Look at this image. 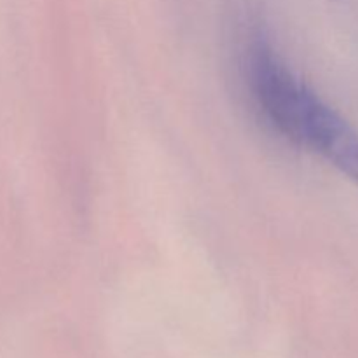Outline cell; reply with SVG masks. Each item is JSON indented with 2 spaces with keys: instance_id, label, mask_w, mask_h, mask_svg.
I'll list each match as a JSON object with an SVG mask.
<instances>
[{
  "instance_id": "6da1fadb",
  "label": "cell",
  "mask_w": 358,
  "mask_h": 358,
  "mask_svg": "<svg viewBox=\"0 0 358 358\" xmlns=\"http://www.w3.org/2000/svg\"><path fill=\"white\" fill-rule=\"evenodd\" d=\"M245 79L266 124L297 145L308 84L297 79L273 45L261 35L252 37L245 52Z\"/></svg>"
},
{
  "instance_id": "7a4b0ae2",
  "label": "cell",
  "mask_w": 358,
  "mask_h": 358,
  "mask_svg": "<svg viewBox=\"0 0 358 358\" xmlns=\"http://www.w3.org/2000/svg\"><path fill=\"white\" fill-rule=\"evenodd\" d=\"M297 147L310 149L358 187L357 129L311 87L304 96Z\"/></svg>"
}]
</instances>
